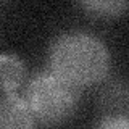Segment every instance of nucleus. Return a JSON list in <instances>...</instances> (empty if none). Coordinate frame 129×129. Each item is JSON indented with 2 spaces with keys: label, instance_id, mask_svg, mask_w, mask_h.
Listing matches in <instances>:
<instances>
[{
  "label": "nucleus",
  "instance_id": "obj_1",
  "mask_svg": "<svg viewBox=\"0 0 129 129\" xmlns=\"http://www.w3.org/2000/svg\"><path fill=\"white\" fill-rule=\"evenodd\" d=\"M110 64L107 44L92 32H61L48 48V70L79 89L102 82Z\"/></svg>",
  "mask_w": 129,
  "mask_h": 129
},
{
  "label": "nucleus",
  "instance_id": "obj_2",
  "mask_svg": "<svg viewBox=\"0 0 129 129\" xmlns=\"http://www.w3.org/2000/svg\"><path fill=\"white\" fill-rule=\"evenodd\" d=\"M81 89L70 84L50 70L36 73L27 81L24 100L36 119L56 124L71 118L78 110Z\"/></svg>",
  "mask_w": 129,
  "mask_h": 129
},
{
  "label": "nucleus",
  "instance_id": "obj_3",
  "mask_svg": "<svg viewBox=\"0 0 129 129\" xmlns=\"http://www.w3.org/2000/svg\"><path fill=\"white\" fill-rule=\"evenodd\" d=\"M36 118L24 97L0 92V129H34Z\"/></svg>",
  "mask_w": 129,
  "mask_h": 129
},
{
  "label": "nucleus",
  "instance_id": "obj_4",
  "mask_svg": "<svg viewBox=\"0 0 129 129\" xmlns=\"http://www.w3.org/2000/svg\"><path fill=\"white\" fill-rule=\"evenodd\" d=\"M127 86L123 79L107 82L99 94L103 116H127Z\"/></svg>",
  "mask_w": 129,
  "mask_h": 129
},
{
  "label": "nucleus",
  "instance_id": "obj_5",
  "mask_svg": "<svg viewBox=\"0 0 129 129\" xmlns=\"http://www.w3.org/2000/svg\"><path fill=\"white\" fill-rule=\"evenodd\" d=\"M26 78L24 61L15 53H0V92H15Z\"/></svg>",
  "mask_w": 129,
  "mask_h": 129
},
{
  "label": "nucleus",
  "instance_id": "obj_6",
  "mask_svg": "<svg viewBox=\"0 0 129 129\" xmlns=\"http://www.w3.org/2000/svg\"><path fill=\"white\" fill-rule=\"evenodd\" d=\"M81 7L87 13L97 15V16H118L127 8V2L124 0H90L82 2Z\"/></svg>",
  "mask_w": 129,
  "mask_h": 129
},
{
  "label": "nucleus",
  "instance_id": "obj_7",
  "mask_svg": "<svg viewBox=\"0 0 129 129\" xmlns=\"http://www.w3.org/2000/svg\"><path fill=\"white\" fill-rule=\"evenodd\" d=\"M95 129H129L127 116H103Z\"/></svg>",
  "mask_w": 129,
  "mask_h": 129
}]
</instances>
